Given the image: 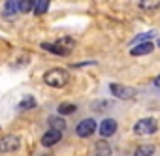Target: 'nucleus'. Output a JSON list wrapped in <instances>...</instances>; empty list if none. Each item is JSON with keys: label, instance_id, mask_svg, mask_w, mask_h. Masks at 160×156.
<instances>
[{"label": "nucleus", "instance_id": "1", "mask_svg": "<svg viewBox=\"0 0 160 156\" xmlns=\"http://www.w3.org/2000/svg\"><path fill=\"white\" fill-rule=\"evenodd\" d=\"M43 81H45V85H49L53 89H62V87L68 85L70 75L64 68H53V70L43 73Z\"/></svg>", "mask_w": 160, "mask_h": 156}, {"label": "nucleus", "instance_id": "2", "mask_svg": "<svg viewBox=\"0 0 160 156\" xmlns=\"http://www.w3.org/2000/svg\"><path fill=\"white\" fill-rule=\"evenodd\" d=\"M156 130H158V122L151 117L139 119L134 124V134L136 135H152V134H156Z\"/></svg>", "mask_w": 160, "mask_h": 156}, {"label": "nucleus", "instance_id": "3", "mask_svg": "<svg viewBox=\"0 0 160 156\" xmlns=\"http://www.w3.org/2000/svg\"><path fill=\"white\" fill-rule=\"evenodd\" d=\"M19 147H21V139H19L17 135L8 134V135H2V137H0V154L15 152V150H19Z\"/></svg>", "mask_w": 160, "mask_h": 156}, {"label": "nucleus", "instance_id": "4", "mask_svg": "<svg viewBox=\"0 0 160 156\" xmlns=\"http://www.w3.org/2000/svg\"><path fill=\"white\" fill-rule=\"evenodd\" d=\"M109 90L115 98H121V100H132L136 98V90L132 87H126V85H119V83H111L109 85Z\"/></svg>", "mask_w": 160, "mask_h": 156}, {"label": "nucleus", "instance_id": "5", "mask_svg": "<svg viewBox=\"0 0 160 156\" xmlns=\"http://www.w3.org/2000/svg\"><path fill=\"white\" fill-rule=\"evenodd\" d=\"M94 132H96V120L94 119H85V120L79 122L77 128H75V134L79 137H91Z\"/></svg>", "mask_w": 160, "mask_h": 156}, {"label": "nucleus", "instance_id": "6", "mask_svg": "<svg viewBox=\"0 0 160 156\" xmlns=\"http://www.w3.org/2000/svg\"><path fill=\"white\" fill-rule=\"evenodd\" d=\"M98 132H100V135L106 139V137H111L115 132H117V120H113V119H104L102 122H100V126H98Z\"/></svg>", "mask_w": 160, "mask_h": 156}, {"label": "nucleus", "instance_id": "7", "mask_svg": "<svg viewBox=\"0 0 160 156\" xmlns=\"http://www.w3.org/2000/svg\"><path fill=\"white\" fill-rule=\"evenodd\" d=\"M62 139V132H57V130H49L42 135V145L43 147H53L57 145L58 141Z\"/></svg>", "mask_w": 160, "mask_h": 156}, {"label": "nucleus", "instance_id": "8", "mask_svg": "<svg viewBox=\"0 0 160 156\" xmlns=\"http://www.w3.org/2000/svg\"><path fill=\"white\" fill-rule=\"evenodd\" d=\"M92 156H111V147L108 145L106 139H100L94 143V149H92Z\"/></svg>", "mask_w": 160, "mask_h": 156}, {"label": "nucleus", "instance_id": "9", "mask_svg": "<svg viewBox=\"0 0 160 156\" xmlns=\"http://www.w3.org/2000/svg\"><path fill=\"white\" fill-rule=\"evenodd\" d=\"M152 49H154L152 41H147V43H139V45H134V47L130 49V53H132V56H143V55H149Z\"/></svg>", "mask_w": 160, "mask_h": 156}, {"label": "nucleus", "instance_id": "10", "mask_svg": "<svg viewBox=\"0 0 160 156\" xmlns=\"http://www.w3.org/2000/svg\"><path fill=\"white\" fill-rule=\"evenodd\" d=\"M42 49H45V51H49V53H53V55H58V56H66V55H68L57 41H53V43L43 41V43H42Z\"/></svg>", "mask_w": 160, "mask_h": 156}, {"label": "nucleus", "instance_id": "11", "mask_svg": "<svg viewBox=\"0 0 160 156\" xmlns=\"http://www.w3.org/2000/svg\"><path fill=\"white\" fill-rule=\"evenodd\" d=\"M19 13V4L15 2V0H6V4H4V17H15Z\"/></svg>", "mask_w": 160, "mask_h": 156}, {"label": "nucleus", "instance_id": "12", "mask_svg": "<svg viewBox=\"0 0 160 156\" xmlns=\"http://www.w3.org/2000/svg\"><path fill=\"white\" fill-rule=\"evenodd\" d=\"M49 128L51 130H57V132H64L66 130V120L62 117H49Z\"/></svg>", "mask_w": 160, "mask_h": 156}, {"label": "nucleus", "instance_id": "13", "mask_svg": "<svg viewBox=\"0 0 160 156\" xmlns=\"http://www.w3.org/2000/svg\"><path fill=\"white\" fill-rule=\"evenodd\" d=\"M154 145H139L134 150V156H152L154 154Z\"/></svg>", "mask_w": 160, "mask_h": 156}, {"label": "nucleus", "instance_id": "14", "mask_svg": "<svg viewBox=\"0 0 160 156\" xmlns=\"http://www.w3.org/2000/svg\"><path fill=\"white\" fill-rule=\"evenodd\" d=\"M154 36H156V32H154V30H151V32H143V34H138V36L132 40V43H134V45H139V43H147V41H151Z\"/></svg>", "mask_w": 160, "mask_h": 156}, {"label": "nucleus", "instance_id": "15", "mask_svg": "<svg viewBox=\"0 0 160 156\" xmlns=\"http://www.w3.org/2000/svg\"><path fill=\"white\" fill-rule=\"evenodd\" d=\"M139 8L143 12H152L160 8V0H139Z\"/></svg>", "mask_w": 160, "mask_h": 156}, {"label": "nucleus", "instance_id": "16", "mask_svg": "<svg viewBox=\"0 0 160 156\" xmlns=\"http://www.w3.org/2000/svg\"><path fill=\"white\" fill-rule=\"evenodd\" d=\"M49 4H51V0H36V4H34V13H36V15H43V13L49 10Z\"/></svg>", "mask_w": 160, "mask_h": 156}, {"label": "nucleus", "instance_id": "17", "mask_svg": "<svg viewBox=\"0 0 160 156\" xmlns=\"http://www.w3.org/2000/svg\"><path fill=\"white\" fill-rule=\"evenodd\" d=\"M19 13H30L34 10V4L36 0H19Z\"/></svg>", "mask_w": 160, "mask_h": 156}, {"label": "nucleus", "instance_id": "18", "mask_svg": "<svg viewBox=\"0 0 160 156\" xmlns=\"http://www.w3.org/2000/svg\"><path fill=\"white\" fill-rule=\"evenodd\" d=\"M75 109H77V105H73V104H60L58 105L60 115H72V113H75Z\"/></svg>", "mask_w": 160, "mask_h": 156}, {"label": "nucleus", "instance_id": "19", "mask_svg": "<svg viewBox=\"0 0 160 156\" xmlns=\"http://www.w3.org/2000/svg\"><path fill=\"white\" fill-rule=\"evenodd\" d=\"M32 107H36V100H34L32 96L23 98V100H21V104H19V109H32Z\"/></svg>", "mask_w": 160, "mask_h": 156}, {"label": "nucleus", "instance_id": "20", "mask_svg": "<svg viewBox=\"0 0 160 156\" xmlns=\"http://www.w3.org/2000/svg\"><path fill=\"white\" fill-rule=\"evenodd\" d=\"M154 87H156V89H160V75H158L156 79H154Z\"/></svg>", "mask_w": 160, "mask_h": 156}, {"label": "nucleus", "instance_id": "21", "mask_svg": "<svg viewBox=\"0 0 160 156\" xmlns=\"http://www.w3.org/2000/svg\"><path fill=\"white\" fill-rule=\"evenodd\" d=\"M158 45H160V43H158Z\"/></svg>", "mask_w": 160, "mask_h": 156}]
</instances>
